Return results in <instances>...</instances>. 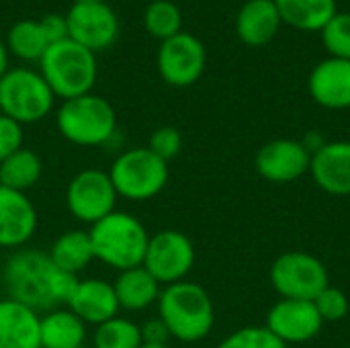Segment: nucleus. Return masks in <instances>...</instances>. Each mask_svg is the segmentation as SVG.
I'll list each match as a JSON object with an SVG mask.
<instances>
[{
  "label": "nucleus",
  "instance_id": "2f4dec72",
  "mask_svg": "<svg viewBox=\"0 0 350 348\" xmlns=\"http://www.w3.org/2000/svg\"><path fill=\"white\" fill-rule=\"evenodd\" d=\"M150 152H154L160 160L164 162H170L174 160L180 150H183V135L176 127L172 125H164V127H158L152 135H150V142L146 146Z\"/></svg>",
  "mask_w": 350,
  "mask_h": 348
},
{
  "label": "nucleus",
  "instance_id": "a878e982",
  "mask_svg": "<svg viewBox=\"0 0 350 348\" xmlns=\"http://www.w3.org/2000/svg\"><path fill=\"white\" fill-rule=\"evenodd\" d=\"M49 45L51 43H49L41 23L33 21V18L14 23L6 35L8 53L16 55L23 62H39Z\"/></svg>",
  "mask_w": 350,
  "mask_h": 348
},
{
  "label": "nucleus",
  "instance_id": "9b49d317",
  "mask_svg": "<svg viewBox=\"0 0 350 348\" xmlns=\"http://www.w3.org/2000/svg\"><path fill=\"white\" fill-rule=\"evenodd\" d=\"M205 45L191 33H178L160 43L156 64L162 80L170 86L185 88L195 84L205 72Z\"/></svg>",
  "mask_w": 350,
  "mask_h": 348
},
{
  "label": "nucleus",
  "instance_id": "20e7f679",
  "mask_svg": "<svg viewBox=\"0 0 350 348\" xmlns=\"http://www.w3.org/2000/svg\"><path fill=\"white\" fill-rule=\"evenodd\" d=\"M39 72L49 84L51 92L62 101H68L92 92L98 66L90 49L68 37L47 47L39 59Z\"/></svg>",
  "mask_w": 350,
  "mask_h": 348
},
{
  "label": "nucleus",
  "instance_id": "4468645a",
  "mask_svg": "<svg viewBox=\"0 0 350 348\" xmlns=\"http://www.w3.org/2000/svg\"><path fill=\"white\" fill-rule=\"evenodd\" d=\"M310 164L312 152L297 139H273L265 144L254 158L258 174L275 185H287L301 178L310 172Z\"/></svg>",
  "mask_w": 350,
  "mask_h": 348
},
{
  "label": "nucleus",
  "instance_id": "6ab92c4d",
  "mask_svg": "<svg viewBox=\"0 0 350 348\" xmlns=\"http://www.w3.org/2000/svg\"><path fill=\"white\" fill-rule=\"evenodd\" d=\"M41 316L10 299L0 297V348H41Z\"/></svg>",
  "mask_w": 350,
  "mask_h": 348
},
{
  "label": "nucleus",
  "instance_id": "6e6552de",
  "mask_svg": "<svg viewBox=\"0 0 350 348\" xmlns=\"http://www.w3.org/2000/svg\"><path fill=\"white\" fill-rule=\"evenodd\" d=\"M271 285L281 299L314 302L330 285V277L320 258L293 250L271 265Z\"/></svg>",
  "mask_w": 350,
  "mask_h": 348
},
{
  "label": "nucleus",
  "instance_id": "473e14b6",
  "mask_svg": "<svg viewBox=\"0 0 350 348\" xmlns=\"http://www.w3.org/2000/svg\"><path fill=\"white\" fill-rule=\"evenodd\" d=\"M23 148V125L0 113V162Z\"/></svg>",
  "mask_w": 350,
  "mask_h": 348
},
{
  "label": "nucleus",
  "instance_id": "5701e85b",
  "mask_svg": "<svg viewBox=\"0 0 350 348\" xmlns=\"http://www.w3.org/2000/svg\"><path fill=\"white\" fill-rule=\"evenodd\" d=\"M41 348H78L86 340V324L68 308H59L41 316Z\"/></svg>",
  "mask_w": 350,
  "mask_h": 348
},
{
  "label": "nucleus",
  "instance_id": "cd10ccee",
  "mask_svg": "<svg viewBox=\"0 0 350 348\" xmlns=\"http://www.w3.org/2000/svg\"><path fill=\"white\" fill-rule=\"evenodd\" d=\"M144 27L152 37L166 41L180 33L183 27L180 8L170 0H154L144 10Z\"/></svg>",
  "mask_w": 350,
  "mask_h": 348
},
{
  "label": "nucleus",
  "instance_id": "ddd939ff",
  "mask_svg": "<svg viewBox=\"0 0 350 348\" xmlns=\"http://www.w3.org/2000/svg\"><path fill=\"white\" fill-rule=\"evenodd\" d=\"M324 326L314 302L279 299L267 314L265 328L283 345H299L316 338Z\"/></svg>",
  "mask_w": 350,
  "mask_h": 348
},
{
  "label": "nucleus",
  "instance_id": "aec40b11",
  "mask_svg": "<svg viewBox=\"0 0 350 348\" xmlns=\"http://www.w3.org/2000/svg\"><path fill=\"white\" fill-rule=\"evenodd\" d=\"M283 25L275 0H248L236 16V33L248 47H262L273 41Z\"/></svg>",
  "mask_w": 350,
  "mask_h": 348
},
{
  "label": "nucleus",
  "instance_id": "1a4fd4ad",
  "mask_svg": "<svg viewBox=\"0 0 350 348\" xmlns=\"http://www.w3.org/2000/svg\"><path fill=\"white\" fill-rule=\"evenodd\" d=\"M117 191L109 172L98 168H86L72 176L66 189V205L74 219L94 226L103 217L115 211Z\"/></svg>",
  "mask_w": 350,
  "mask_h": 348
},
{
  "label": "nucleus",
  "instance_id": "c85d7f7f",
  "mask_svg": "<svg viewBox=\"0 0 350 348\" xmlns=\"http://www.w3.org/2000/svg\"><path fill=\"white\" fill-rule=\"evenodd\" d=\"M330 57L350 59V14L336 12L320 31Z\"/></svg>",
  "mask_w": 350,
  "mask_h": 348
},
{
  "label": "nucleus",
  "instance_id": "423d86ee",
  "mask_svg": "<svg viewBox=\"0 0 350 348\" xmlns=\"http://www.w3.org/2000/svg\"><path fill=\"white\" fill-rule=\"evenodd\" d=\"M107 172L117 195L135 203L160 195L170 176L168 162L160 160L148 148H131L119 154Z\"/></svg>",
  "mask_w": 350,
  "mask_h": 348
},
{
  "label": "nucleus",
  "instance_id": "f704fd0d",
  "mask_svg": "<svg viewBox=\"0 0 350 348\" xmlns=\"http://www.w3.org/2000/svg\"><path fill=\"white\" fill-rule=\"evenodd\" d=\"M139 332H142L144 345H168L170 340V332L160 318L148 320L144 326H139Z\"/></svg>",
  "mask_w": 350,
  "mask_h": 348
},
{
  "label": "nucleus",
  "instance_id": "2eb2a0df",
  "mask_svg": "<svg viewBox=\"0 0 350 348\" xmlns=\"http://www.w3.org/2000/svg\"><path fill=\"white\" fill-rule=\"evenodd\" d=\"M39 215L27 193L0 187V248H25L37 232Z\"/></svg>",
  "mask_w": 350,
  "mask_h": 348
},
{
  "label": "nucleus",
  "instance_id": "f257e3e1",
  "mask_svg": "<svg viewBox=\"0 0 350 348\" xmlns=\"http://www.w3.org/2000/svg\"><path fill=\"white\" fill-rule=\"evenodd\" d=\"M2 291L6 297L35 310L39 316L66 308L78 277L59 271L39 248H18L4 260Z\"/></svg>",
  "mask_w": 350,
  "mask_h": 348
},
{
  "label": "nucleus",
  "instance_id": "0eeeda50",
  "mask_svg": "<svg viewBox=\"0 0 350 348\" xmlns=\"http://www.w3.org/2000/svg\"><path fill=\"white\" fill-rule=\"evenodd\" d=\"M55 94L41 76L31 68H10L0 78V113L29 125L43 121L53 109Z\"/></svg>",
  "mask_w": 350,
  "mask_h": 348
},
{
  "label": "nucleus",
  "instance_id": "7c9ffc66",
  "mask_svg": "<svg viewBox=\"0 0 350 348\" xmlns=\"http://www.w3.org/2000/svg\"><path fill=\"white\" fill-rule=\"evenodd\" d=\"M314 306L320 314V318L324 322H340L347 318L350 310V302L347 293L342 289H336L332 285H328L316 299Z\"/></svg>",
  "mask_w": 350,
  "mask_h": 348
},
{
  "label": "nucleus",
  "instance_id": "412c9836",
  "mask_svg": "<svg viewBox=\"0 0 350 348\" xmlns=\"http://www.w3.org/2000/svg\"><path fill=\"white\" fill-rule=\"evenodd\" d=\"M119 308L125 312H142L158 304L162 285L148 273V269L135 267L121 271L113 283Z\"/></svg>",
  "mask_w": 350,
  "mask_h": 348
},
{
  "label": "nucleus",
  "instance_id": "b1692460",
  "mask_svg": "<svg viewBox=\"0 0 350 348\" xmlns=\"http://www.w3.org/2000/svg\"><path fill=\"white\" fill-rule=\"evenodd\" d=\"M281 21L297 31H322L338 12L336 0H275Z\"/></svg>",
  "mask_w": 350,
  "mask_h": 348
},
{
  "label": "nucleus",
  "instance_id": "ea45409f",
  "mask_svg": "<svg viewBox=\"0 0 350 348\" xmlns=\"http://www.w3.org/2000/svg\"><path fill=\"white\" fill-rule=\"evenodd\" d=\"M78 348H86V347H84V345H82V347H78Z\"/></svg>",
  "mask_w": 350,
  "mask_h": 348
},
{
  "label": "nucleus",
  "instance_id": "72a5a7b5",
  "mask_svg": "<svg viewBox=\"0 0 350 348\" xmlns=\"http://www.w3.org/2000/svg\"><path fill=\"white\" fill-rule=\"evenodd\" d=\"M39 23H41L43 31L47 35L49 43H57V41L68 39V21H66V16L51 12V14H45L43 18H39Z\"/></svg>",
  "mask_w": 350,
  "mask_h": 348
},
{
  "label": "nucleus",
  "instance_id": "4be33fe9",
  "mask_svg": "<svg viewBox=\"0 0 350 348\" xmlns=\"http://www.w3.org/2000/svg\"><path fill=\"white\" fill-rule=\"evenodd\" d=\"M47 254L59 271L72 277H78L92 260H96L90 234L84 230H68L59 234Z\"/></svg>",
  "mask_w": 350,
  "mask_h": 348
},
{
  "label": "nucleus",
  "instance_id": "4c0bfd02",
  "mask_svg": "<svg viewBox=\"0 0 350 348\" xmlns=\"http://www.w3.org/2000/svg\"><path fill=\"white\" fill-rule=\"evenodd\" d=\"M74 2H107V0H74Z\"/></svg>",
  "mask_w": 350,
  "mask_h": 348
},
{
  "label": "nucleus",
  "instance_id": "bb28decb",
  "mask_svg": "<svg viewBox=\"0 0 350 348\" xmlns=\"http://www.w3.org/2000/svg\"><path fill=\"white\" fill-rule=\"evenodd\" d=\"M139 326L127 318H111L94 326L92 348H142Z\"/></svg>",
  "mask_w": 350,
  "mask_h": 348
},
{
  "label": "nucleus",
  "instance_id": "f8f14e48",
  "mask_svg": "<svg viewBox=\"0 0 350 348\" xmlns=\"http://www.w3.org/2000/svg\"><path fill=\"white\" fill-rule=\"evenodd\" d=\"M68 37L92 53L109 49L119 37V21L107 2H74L66 14Z\"/></svg>",
  "mask_w": 350,
  "mask_h": 348
},
{
  "label": "nucleus",
  "instance_id": "a211bd4d",
  "mask_svg": "<svg viewBox=\"0 0 350 348\" xmlns=\"http://www.w3.org/2000/svg\"><path fill=\"white\" fill-rule=\"evenodd\" d=\"M310 172L322 191L338 197L350 195V142L322 144L312 154Z\"/></svg>",
  "mask_w": 350,
  "mask_h": 348
},
{
  "label": "nucleus",
  "instance_id": "c9c22d12",
  "mask_svg": "<svg viewBox=\"0 0 350 348\" xmlns=\"http://www.w3.org/2000/svg\"><path fill=\"white\" fill-rule=\"evenodd\" d=\"M8 55H10V53H8L6 41H2V39H0V78L10 70V68H8Z\"/></svg>",
  "mask_w": 350,
  "mask_h": 348
},
{
  "label": "nucleus",
  "instance_id": "58836bf2",
  "mask_svg": "<svg viewBox=\"0 0 350 348\" xmlns=\"http://www.w3.org/2000/svg\"><path fill=\"white\" fill-rule=\"evenodd\" d=\"M0 291H2V275H0Z\"/></svg>",
  "mask_w": 350,
  "mask_h": 348
},
{
  "label": "nucleus",
  "instance_id": "c756f323",
  "mask_svg": "<svg viewBox=\"0 0 350 348\" xmlns=\"http://www.w3.org/2000/svg\"><path fill=\"white\" fill-rule=\"evenodd\" d=\"M215 348H289L275 338L265 326H246L232 332Z\"/></svg>",
  "mask_w": 350,
  "mask_h": 348
},
{
  "label": "nucleus",
  "instance_id": "393cba45",
  "mask_svg": "<svg viewBox=\"0 0 350 348\" xmlns=\"http://www.w3.org/2000/svg\"><path fill=\"white\" fill-rule=\"evenodd\" d=\"M41 174H43L41 158L25 146L0 162V187L18 193H27L29 189H33L39 183Z\"/></svg>",
  "mask_w": 350,
  "mask_h": 348
},
{
  "label": "nucleus",
  "instance_id": "e433bc0d",
  "mask_svg": "<svg viewBox=\"0 0 350 348\" xmlns=\"http://www.w3.org/2000/svg\"><path fill=\"white\" fill-rule=\"evenodd\" d=\"M142 348H170L168 345H142Z\"/></svg>",
  "mask_w": 350,
  "mask_h": 348
},
{
  "label": "nucleus",
  "instance_id": "dca6fc26",
  "mask_svg": "<svg viewBox=\"0 0 350 348\" xmlns=\"http://www.w3.org/2000/svg\"><path fill=\"white\" fill-rule=\"evenodd\" d=\"M66 308L76 314L84 324L92 326L117 318L121 312L115 287L105 279H78Z\"/></svg>",
  "mask_w": 350,
  "mask_h": 348
},
{
  "label": "nucleus",
  "instance_id": "7ed1b4c3",
  "mask_svg": "<svg viewBox=\"0 0 350 348\" xmlns=\"http://www.w3.org/2000/svg\"><path fill=\"white\" fill-rule=\"evenodd\" d=\"M94 258L115 271H127L144 265L150 234L146 226L125 211H113L88 230Z\"/></svg>",
  "mask_w": 350,
  "mask_h": 348
},
{
  "label": "nucleus",
  "instance_id": "9d476101",
  "mask_svg": "<svg viewBox=\"0 0 350 348\" xmlns=\"http://www.w3.org/2000/svg\"><path fill=\"white\" fill-rule=\"evenodd\" d=\"M195 265V246L178 230H162L150 236L144 267L162 285L185 281Z\"/></svg>",
  "mask_w": 350,
  "mask_h": 348
},
{
  "label": "nucleus",
  "instance_id": "39448f33",
  "mask_svg": "<svg viewBox=\"0 0 350 348\" xmlns=\"http://www.w3.org/2000/svg\"><path fill=\"white\" fill-rule=\"evenodd\" d=\"M59 135L82 148L107 144L117 129V115L113 105L98 94H82L62 103L55 115Z\"/></svg>",
  "mask_w": 350,
  "mask_h": 348
},
{
  "label": "nucleus",
  "instance_id": "f03ea898",
  "mask_svg": "<svg viewBox=\"0 0 350 348\" xmlns=\"http://www.w3.org/2000/svg\"><path fill=\"white\" fill-rule=\"evenodd\" d=\"M158 318L180 343H199L209 336L215 324V308L209 293L191 281L162 287L158 297Z\"/></svg>",
  "mask_w": 350,
  "mask_h": 348
},
{
  "label": "nucleus",
  "instance_id": "f3484780",
  "mask_svg": "<svg viewBox=\"0 0 350 348\" xmlns=\"http://www.w3.org/2000/svg\"><path fill=\"white\" fill-rule=\"evenodd\" d=\"M308 88L312 98L332 111L350 107V59L326 57L310 74Z\"/></svg>",
  "mask_w": 350,
  "mask_h": 348
}]
</instances>
